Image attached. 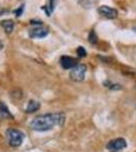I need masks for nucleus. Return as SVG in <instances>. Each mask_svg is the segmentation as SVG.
<instances>
[{"instance_id": "obj_1", "label": "nucleus", "mask_w": 136, "mask_h": 152, "mask_svg": "<svg viewBox=\"0 0 136 152\" xmlns=\"http://www.w3.org/2000/svg\"><path fill=\"white\" fill-rule=\"evenodd\" d=\"M65 115L63 113H51L37 116L29 124V127L37 132H46L55 126H63Z\"/></svg>"}, {"instance_id": "obj_2", "label": "nucleus", "mask_w": 136, "mask_h": 152, "mask_svg": "<svg viewBox=\"0 0 136 152\" xmlns=\"http://www.w3.org/2000/svg\"><path fill=\"white\" fill-rule=\"evenodd\" d=\"M6 138L11 147H19L24 142V134L19 130L8 129L6 131Z\"/></svg>"}, {"instance_id": "obj_3", "label": "nucleus", "mask_w": 136, "mask_h": 152, "mask_svg": "<svg viewBox=\"0 0 136 152\" xmlns=\"http://www.w3.org/2000/svg\"><path fill=\"white\" fill-rule=\"evenodd\" d=\"M85 73H86V66L83 64H78L76 67H74L73 69H71L70 71V78L73 81H82L85 77Z\"/></svg>"}, {"instance_id": "obj_4", "label": "nucleus", "mask_w": 136, "mask_h": 152, "mask_svg": "<svg viewBox=\"0 0 136 152\" xmlns=\"http://www.w3.org/2000/svg\"><path fill=\"white\" fill-rule=\"evenodd\" d=\"M126 147H127V142H126L125 139H123V138L115 139V140L110 141L107 144V148L111 152H116V151L122 150V149L126 148Z\"/></svg>"}, {"instance_id": "obj_5", "label": "nucleus", "mask_w": 136, "mask_h": 152, "mask_svg": "<svg viewBox=\"0 0 136 152\" xmlns=\"http://www.w3.org/2000/svg\"><path fill=\"white\" fill-rule=\"evenodd\" d=\"M48 28H44V26H36V28L29 29V36L31 39H43L48 36Z\"/></svg>"}, {"instance_id": "obj_6", "label": "nucleus", "mask_w": 136, "mask_h": 152, "mask_svg": "<svg viewBox=\"0 0 136 152\" xmlns=\"http://www.w3.org/2000/svg\"><path fill=\"white\" fill-rule=\"evenodd\" d=\"M98 12L101 15L105 16L106 18H109V19H114L117 18V15H118V11L116 10L115 8H112V7L107 6V5L100 6L98 9Z\"/></svg>"}, {"instance_id": "obj_7", "label": "nucleus", "mask_w": 136, "mask_h": 152, "mask_svg": "<svg viewBox=\"0 0 136 152\" xmlns=\"http://www.w3.org/2000/svg\"><path fill=\"white\" fill-rule=\"evenodd\" d=\"M60 64L64 69H73L74 67L77 66V61L76 59L68 56H63L60 59Z\"/></svg>"}, {"instance_id": "obj_8", "label": "nucleus", "mask_w": 136, "mask_h": 152, "mask_svg": "<svg viewBox=\"0 0 136 152\" xmlns=\"http://www.w3.org/2000/svg\"><path fill=\"white\" fill-rule=\"evenodd\" d=\"M40 107H41L40 102H37V100L32 99V100H29L28 105H26V113H29V114H31V113H35V112H37L39 109H40Z\"/></svg>"}, {"instance_id": "obj_9", "label": "nucleus", "mask_w": 136, "mask_h": 152, "mask_svg": "<svg viewBox=\"0 0 136 152\" xmlns=\"http://www.w3.org/2000/svg\"><path fill=\"white\" fill-rule=\"evenodd\" d=\"M1 26L6 34H11L14 28V23L11 19H5V20L1 21Z\"/></svg>"}, {"instance_id": "obj_10", "label": "nucleus", "mask_w": 136, "mask_h": 152, "mask_svg": "<svg viewBox=\"0 0 136 152\" xmlns=\"http://www.w3.org/2000/svg\"><path fill=\"white\" fill-rule=\"evenodd\" d=\"M0 114L4 118H12V115L10 114L8 107H6V104L4 102H0Z\"/></svg>"}, {"instance_id": "obj_11", "label": "nucleus", "mask_w": 136, "mask_h": 152, "mask_svg": "<svg viewBox=\"0 0 136 152\" xmlns=\"http://www.w3.org/2000/svg\"><path fill=\"white\" fill-rule=\"evenodd\" d=\"M88 42L93 45L98 43V37H96V34L95 33V31H91L88 35Z\"/></svg>"}, {"instance_id": "obj_12", "label": "nucleus", "mask_w": 136, "mask_h": 152, "mask_svg": "<svg viewBox=\"0 0 136 152\" xmlns=\"http://www.w3.org/2000/svg\"><path fill=\"white\" fill-rule=\"evenodd\" d=\"M76 53H77L78 57H80V58H83L86 56V51L83 47H78L77 50H76Z\"/></svg>"}, {"instance_id": "obj_13", "label": "nucleus", "mask_w": 136, "mask_h": 152, "mask_svg": "<svg viewBox=\"0 0 136 152\" xmlns=\"http://www.w3.org/2000/svg\"><path fill=\"white\" fill-rule=\"evenodd\" d=\"M24 4H23V5L21 6V8H18V9H16L15 11V14H16V16H21V13H23V11H24Z\"/></svg>"}, {"instance_id": "obj_14", "label": "nucleus", "mask_w": 136, "mask_h": 152, "mask_svg": "<svg viewBox=\"0 0 136 152\" xmlns=\"http://www.w3.org/2000/svg\"><path fill=\"white\" fill-rule=\"evenodd\" d=\"M54 1H56V0H50V6H49V11H50V13L53 11V9H54V6H53Z\"/></svg>"}]
</instances>
